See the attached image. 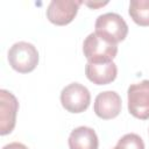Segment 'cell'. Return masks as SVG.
I'll use <instances>...</instances> for the list:
<instances>
[{
  "label": "cell",
  "mask_w": 149,
  "mask_h": 149,
  "mask_svg": "<svg viewBox=\"0 0 149 149\" xmlns=\"http://www.w3.org/2000/svg\"><path fill=\"white\" fill-rule=\"evenodd\" d=\"M90 102V91L79 83H71L61 92V104L70 113H83L88 108Z\"/></svg>",
  "instance_id": "5b68a950"
},
{
  "label": "cell",
  "mask_w": 149,
  "mask_h": 149,
  "mask_svg": "<svg viewBox=\"0 0 149 149\" xmlns=\"http://www.w3.org/2000/svg\"><path fill=\"white\" fill-rule=\"evenodd\" d=\"M8 62L19 73H29L38 64V51L34 44L24 41L14 43L8 50Z\"/></svg>",
  "instance_id": "6da1fadb"
},
{
  "label": "cell",
  "mask_w": 149,
  "mask_h": 149,
  "mask_svg": "<svg viewBox=\"0 0 149 149\" xmlns=\"http://www.w3.org/2000/svg\"><path fill=\"white\" fill-rule=\"evenodd\" d=\"M83 1L74 0H52L47 8L48 20L56 26H65L76 17Z\"/></svg>",
  "instance_id": "8992f818"
},
{
  "label": "cell",
  "mask_w": 149,
  "mask_h": 149,
  "mask_svg": "<svg viewBox=\"0 0 149 149\" xmlns=\"http://www.w3.org/2000/svg\"><path fill=\"white\" fill-rule=\"evenodd\" d=\"M19 101L16 97L7 91L0 90V134H10L16 123Z\"/></svg>",
  "instance_id": "52a82bcc"
},
{
  "label": "cell",
  "mask_w": 149,
  "mask_h": 149,
  "mask_svg": "<svg viewBox=\"0 0 149 149\" xmlns=\"http://www.w3.org/2000/svg\"><path fill=\"white\" fill-rule=\"evenodd\" d=\"M128 13L136 24L149 27V0H132Z\"/></svg>",
  "instance_id": "8fae6325"
},
{
  "label": "cell",
  "mask_w": 149,
  "mask_h": 149,
  "mask_svg": "<svg viewBox=\"0 0 149 149\" xmlns=\"http://www.w3.org/2000/svg\"><path fill=\"white\" fill-rule=\"evenodd\" d=\"M85 74L87 79L95 85H107L115 80L118 68L113 61L105 63L87 62L85 65Z\"/></svg>",
  "instance_id": "9c48e42d"
},
{
  "label": "cell",
  "mask_w": 149,
  "mask_h": 149,
  "mask_svg": "<svg viewBox=\"0 0 149 149\" xmlns=\"http://www.w3.org/2000/svg\"><path fill=\"white\" fill-rule=\"evenodd\" d=\"M122 108L120 95L115 91L100 92L94 100V113L102 120L116 118Z\"/></svg>",
  "instance_id": "ba28073f"
},
{
  "label": "cell",
  "mask_w": 149,
  "mask_h": 149,
  "mask_svg": "<svg viewBox=\"0 0 149 149\" xmlns=\"http://www.w3.org/2000/svg\"><path fill=\"white\" fill-rule=\"evenodd\" d=\"M83 3H85L86 6H88V7L93 8V9H95V8H99V7H102V6L107 5L108 2L106 1V2H83Z\"/></svg>",
  "instance_id": "5bb4252c"
},
{
  "label": "cell",
  "mask_w": 149,
  "mask_h": 149,
  "mask_svg": "<svg viewBox=\"0 0 149 149\" xmlns=\"http://www.w3.org/2000/svg\"><path fill=\"white\" fill-rule=\"evenodd\" d=\"M128 111L140 120L149 119V80L144 79L140 83L132 84L127 91Z\"/></svg>",
  "instance_id": "277c9868"
},
{
  "label": "cell",
  "mask_w": 149,
  "mask_h": 149,
  "mask_svg": "<svg viewBox=\"0 0 149 149\" xmlns=\"http://www.w3.org/2000/svg\"><path fill=\"white\" fill-rule=\"evenodd\" d=\"M83 52L87 62L91 63L112 62L118 54V44L104 40L95 33H91L84 40Z\"/></svg>",
  "instance_id": "3957f363"
},
{
  "label": "cell",
  "mask_w": 149,
  "mask_h": 149,
  "mask_svg": "<svg viewBox=\"0 0 149 149\" xmlns=\"http://www.w3.org/2000/svg\"><path fill=\"white\" fill-rule=\"evenodd\" d=\"M68 143L70 149H98L99 146L94 129L86 126L74 128L69 135Z\"/></svg>",
  "instance_id": "30bf717a"
},
{
  "label": "cell",
  "mask_w": 149,
  "mask_h": 149,
  "mask_svg": "<svg viewBox=\"0 0 149 149\" xmlns=\"http://www.w3.org/2000/svg\"><path fill=\"white\" fill-rule=\"evenodd\" d=\"M113 149H144V142L140 135L129 133L123 135Z\"/></svg>",
  "instance_id": "7c38bea8"
},
{
  "label": "cell",
  "mask_w": 149,
  "mask_h": 149,
  "mask_svg": "<svg viewBox=\"0 0 149 149\" xmlns=\"http://www.w3.org/2000/svg\"><path fill=\"white\" fill-rule=\"evenodd\" d=\"M94 33L104 40L118 44L123 41L128 34V26L123 17L116 13H106L99 15L94 23Z\"/></svg>",
  "instance_id": "7a4b0ae2"
},
{
  "label": "cell",
  "mask_w": 149,
  "mask_h": 149,
  "mask_svg": "<svg viewBox=\"0 0 149 149\" xmlns=\"http://www.w3.org/2000/svg\"><path fill=\"white\" fill-rule=\"evenodd\" d=\"M2 149H28V147H26L24 144H22L20 142H12V143H8L5 147H2Z\"/></svg>",
  "instance_id": "4fadbf2b"
}]
</instances>
